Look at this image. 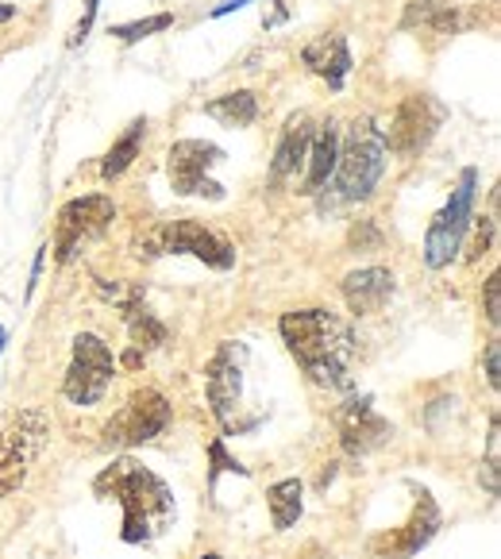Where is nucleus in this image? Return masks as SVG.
<instances>
[{
    "mask_svg": "<svg viewBox=\"0 0 501 559\" xmlns=\"http://www.w3.org/2000/svg\"><path fill=\"white\" fill-rule=\"evenodd\" d=\"M278 332L286 340L289 355L301 362V370L317 386H351L355 336L347 321H339L329 309H294V313H282Z\"/></svg>",
    "mask_w": 501,
    "mask_h": 559,
    "instance_id": "obj_1",
    "label": "nucleus"
},
{
    "mask_svg": "<svg viewBox=\"0 0 501 559\" xmlns=\"http://www.w3.org/2000/svg\"><path fill=\"white\" fill-rule=\"evenodd\" d=\"M97 498H116L123 510V544H151L174 525V493L155 471L123 455L112 460L93 483Z\"/></svg>",
    "mask_w": 501,
    "mask_h": 559,
    "instance_id": "obj_2",
    "label": "nucleus"
},
{
    "mask_svg": "<svg viewBox=\"0 0 501 559\" xmlns=\"http://www.w3.org/2000/svg\"><path fill=\"white\" fill-rule=\"evenodd\" d=\"M386 140L374 120H355L339 140V158L332 170V205H355L379 190L386 174Z\"/></svg>",
    "mask_w": 501,
    "mask_h": 559,
    "instance_id": "obj_3",
    "label": "nucleus"
},
{
    "mask_svg": "<svg viewBox=\"0 0 501 559\" xmlns=\"http://www.w3.org/2000/svg\"><path fill=\"white\" fill-rule=\"evenodd\" d=\"M475 190H478V170L467 166L460 174V181L452 186V198L440 213L432 216L425 231V263L432 271H444L452 266V259L463 251V239H467V228L475 221Z\"/></svg>",
    "mask_w": 501,
    "mask_h": 559,
    "instance_id": "obj_4",
    "label": "nucleus"
},
{
    "mask_svg": "<svg viewBox=\"0 0 501 559\" xmlns=\"http://www.w3.org/2000/svg\"><path fill=\"white\" fill-rule=\"evenodd\" d=\"M140 255H193L205 266H213V271H231L236 266V247L220 231L205 228L198 221H174L147 231L140 239Z\"/></svg>",
    "mask_w": 501,
    "mask_h": 559,
    "instance_id": "obj_5",
    "label": "nucleus"
},
{
    "mask_svg": "<svg viewBox=\"0 0 501 559\" xmlns=\"http://www.w3.org/2000/svg\"><path fill=\"white\" fill-rule=\"evenodd\" d=\"M50 437V420L39 409H24L0 428V498H9L24 486L32 463L39 460Z\"/></svg>",
    "mask_w": 501,
    "mask_h": 559,
    "instance_id": "obj_6",
    "label": "nucleus"
},
{
    "mask_svg": "<svg viewBox=\"0 0 501 559\" xmlns=\"http://www.w3.org/2000/svg\"><path fill=\"white\" fill-rule=\"evenodd\" d=\"M116 379V359L108 352V344L93 332H82L74 340V359H70L67 379H62V394H67L70 405H82V409H93V405L105 402L108 386Z\"/></svg>",
    "mask_w": 501,
    "mask_h": 559,
    "instance_id": "obj_7",
    "label": "nucleus"
},
{
    "mask_svg": "<svg viewBox=\"0 0 501 559\" xmlns=\"http://www.w3.org/2000/svg\"><path fill=\"white\" fill-rule=\"evenodd\" d=\"M116 221V205L105 193H85L58 209L55 221V259L62 266L74 263L82 255V247L93 243L97 236H105L108 224Z\"/></svg>",
    "mask_w": 501,
    "mask_h": 559,
    "instance_id": "obj_8",
    "label": "nucleus"
},
{
    "mask_svg": "<svg viewBox=\"0 0 501 559\" xmlns=\"http://www.w3.org/2000/svg\"><path fill=\"white\" fill-rule=\"evenodd\" d=\"M247 359H251L247 344H239V340H224L205 367L208 405H213V417L220 420L228 432H239V405H243Z\"/></svg>",
    "mask_w": 501,
    "mask_h": 559,
    "instance_id": "obj_9",
    "label": "nucleus"
},
{
    "mask_svg": "<svg viewBox=\"0 0 501 559\" xmlns=\"http://www.w3.org/2000/svg\"><path fill=\"white\" fill-rule=\"evenodd\" d=\"M224 163V151L208 140H178L166 158L170 186L178 198H208L224 201V186L213 178V170Z\"/></svg>",
    "mask_w": 501,
    "mask_h": 559,
    "instance_id": "obj_10",
    "label": "nucleus"
},
{
    "mask_svg": "<svg viewBox=\"0 0 501 559\" xmlns=\"http://www.w3.org/2000/svg\"><path fill=\"white\" fill-rule=\"evenodd\" d=\"M170 425V402L158 390L143 386L128 397L120 413L105 425V448H135L163 437Z\"/></svg>",
    "mask_w": 501,
    "mask_h": 559,
    "instance_id": "obj_11",
    "label": "nucleus"
},
{
    "mask_svg": "<svg viewBox=\"0 0 501 559\" xmlns=\"http://www.w3.org/2000/svg\"><path fill=\"white\" fill-rule=\"evenodd\" d=\"M440 506H436V498L428 490H417V506H413L409 521L397 528H390V533H379L370 536L367 544V556L370 559H413L420 548H428L432 544V536L440 533Z\"/></svg>",
    "mask_w": 501,
    "mask_h": 559,
    "instance_id": "obj_12",
    "label": "nucleus"
},
{
    "mask_svg": "<svg viewBox=\"0 0 501 559\" xmlns=\"http://www.w3.org/2000/svg\"><path fill=\"white\" fill-rule=\"evenodd\" d=\"M440 123H444V108L436 105L432 97H425V93H413V97H405L402 105H397L394 120H390V128L382 132V140H386V151L409 158V155H420V151L436 140Z\"/></svg>",
    "mask_w": 501,
    "mask_h": 559,
    "instance_id": "obj_13",
    "label": "nucleus"
},
{
    "mask_svg": "<svg viewBox=\"0 0 501 559\" xmlns=\"http://www.w3.org/2000/svg\"><path fill=\"white\" fill-rule=\"evenodd\" d=\"M336 428H339V444H344V452L351 455V460H362V455H370L374 448H382L390 440V432H394L390 420L374 409L370 397H351V402L339 405Z\"/></svg>",
    "mask_w": 501,
    "mask_h": 559,
    "instance_id": "obj_14",
    "label": "nucleus"
},
{
    "mask_svg": "<svg viewBox=\"0 0 501 559\" xmlns=\"http://www.w3.org/2000/svg\"><path fill=\"white\" fill-rule=\"evenodd\" d=\"M394 271H386V266H362V271H351L344 278V301L355 317H370L394 297Z\"/></svg>",
    "mask_w": 501,
    "mask_h": 559,
    "instance_id": "obj_15",
    "label": "nucleus"
},
{
    "mask_svg": "<svg viewBox=\"0 0 501 559\" xmlns=\"http://www.w3.org/2000/svg\"><path fill=\"white\" fill-rule=\"evenodd\" d=\"M301 62L317 78H324L329 90H344L347 74H351V47H347V39L339 32H329V35H321V39L305 43Z\"/></svg>",
    "mask_w": 501,
    "mask_h": 559,
    "instance_id": "obj_16",
    "label": "nucleus"
},
{
    "mask_svg": "<svg viewBox=\"0 0 501 559\" xmlns=\"http://www.w3.org/2000/svg\"><path fill=\"white\" fill-rule=\"evenodd\" d=\"M336 158H339V123L324 120L317 132H312V143H309V174H305V190L309 198H317V193L329 190V181H332V170H336Z\"/></svg>",
    "mask_w": 501,
    "mask_h": 559,
    "instance_id": "obj_17",
    "label": "nucleus"
},
{
    "mask_svg": "<svg viewBox=\"0 0 501 559\" xmlns=\"http://www.w3.org/2000/svg\"><path fill=\"white\" fill-rule=\"evenodd\" d=\"M312 116L309 112H294L282 128V140L274 147V163H271V178L282 181L289 174H297V166L309 158V143H312Z\"/></svg>",
    "mask_w": 501,
    "mask_h": 559,
    "instance_id": "obj_18",
    "label": "nucleus"
},
{
    "mask_svg": "<svg viewBox=\"0 0 501 559\" xmlns=\"http://www.w3.org/2000/svg\"><path fill=\"white\" fill-rule=\"evenodd\" d=\"M402 27L405 32H425V35L448 39V35L460 32V9H455L452 0H417V4H409V12H405Z\"/></svg>",
    "mask_w": 501,
    "mask_h": 559,
    "instance_id": "obj_19",
    "label": "nucleus"
},
{
    "mask_svg": "<svg viewBox=\"0 0 501 559\" xmlns=\"http://www.w3.org/2000/svg\"><path fill=\"white\" fill-rule=\"evenodd\" d=\"M120 309H123V324L132 332V344L140 347V352H151V347L166 344V324L151 313V305L143 301L140 289H135L132 297H120Z\"/></svg>",
    "mask_w": 501,
    "mask_h": 559,
    "instance_id": "obj_20",
    "label": "nucleus"
},
{
    "mask_svg": "<svg viewBox=\"0 0 501 559\" xmlns=\"http://www.w3.org/2000/svg\"><path fill=\"white\" fill-rule=\"evenodd\" d=\"M266 510H271V525L274 533H286L301 521L305 510V486L301 478H282L266 490Z\"/></svg>",
    "mask_w": 501,
    "mask_h": 559,
    "instance_id": "obj_21",
    "label": "nucleus"
},
{
    "mask_svg": "<svg viewBox=\"0 0 501 559\" xmlns=\"http://www.w3.org/2000/svg\"><path fill=\"white\" fill-rule=\"evenodd\" d=\"M205 116H213L224 128H251V123L259 120V100H255V93H247V90L224 93V97L208 100Z\"/></svg>",
    "mask_w": 501,
    "mask_h": 559,
    "instance_id": "obj_22",
    "label": "nucleus"
},
{
    "mask_svg": "<svg viewBox=\"0 0 501 559\" xmlns=\"http://www.w3.org/2000/svg\"><path fill=\"white\" fill-rule=\"evenodd\" d=\"M143 135H147V120H135L128 132L120 135V140L108 147V155H105V163H100V178L105 181H116L120 178L128 166L140 158V147H143Z\"/></svg>",
    "mask_w": 501,
    "mask_h": 559,
    "instance_id": "obj_23",
    "label": "nucleus"
},
{
    "mask_svg": "<svg viewBox=\"0 0 501 559\" xmlns=\"http://www.w3.org/2000/svg\"><path fill=\"white\" fill-rule=\"evenodd\" d=\"M174 24V16L170 12H158V16H147V20H135V24H120V27H112V35L120 43H140V39H147V35H155V32H166V27Z\"/></svg>",
    "mask_w": 501,
    "mask_h": 559,
    "instance_id": "obj_24",
    "label": "nucleus"
},
{
    "mask_svg": "<svg viewBox=\"0 0 501 559\" xmlns=\"http://www.w3.org/2000/svg\"><path fill=\"white\" fill-rule=\"evenodd\" d=\"M490 243H493V221L482 216V221L475 224V239H470V247H467V263H478V259L490 251Z\"/></svg>",
    "mask_w": 501,
    "mask_h": 559,
    "instance_id": "obj_25",
    "label": "nucleus"
},
{
    "mask_svg": "<svg viewBox=\"0 0 501 559\" xmlns=\"http://www.w3.org/2000/svg\"><path fill=\"white\" fill-rule=\"evenodd\" d=\"M208 460H213V471H208V486H216V478H220V471H236V475L247 478V467H239L236 460H231L228 452H224V444L216 440L213 448H208Z\"/></svg>",
    "mask_w": 501,
    "mask_h": 559,
    "instance_id": "obj_26",
    "label": "nucleus"
},
{
    "mask_svg": "<svg viewBox=\"0 0 501 559\" xmlns=\"http://www.w3.org/2000/svg\"><path fill=\"white\" fill-rule=\"evenodd\" d=\"M486 321H490V329H498V321H501V278L498 274L486 278Z\"/></svg>",
    "mask_w": 501,
    "mask_h": 559,
    "instance_id": "obj_27",
    "label": "nucleus"
},
{
    "mask_svg": "<svg viewBox=\"0 0 501 559\" xmlns=\"http://www.w3.org/2000/svg\"><path fill=\"white\" fill-rule=\"evenodd\" d=\"M97 9H100V0H85V12H82V20H77L74 35H70V47H77V43H82L85 35H90L93 20H97Z\"/></svg>",
    "mask_w": 501,
    "mask_h": 559,
    "instance_id": "obj_28",
    "label": "nucleus"
},
{
    "mask_svg": "<svg viewBox=\"0 0 501 559\" xmlns=\"http://www.w3.org/2000/svg\"><path fill=\"white\" fill-rule=\"evenodd\" d=\"M486 382H490L493 390L501 386V347H498V340L486 347Z\"/></svg>",
    "mask_w": 501,
    "mask_h": 559,
    "instance_id": "obj_29",
    "label": "nucleus"
},
{
    "mask_svg": "<svg viewBox=\"0 0 501 559\" xmlns=\"http://www.w3.org/2000/svg\"><path fill=\"white\" fill-rule=\"evenodd\" d=\"M247 0H228V4H220V9L213 12V16H228V12H236V9H243Z\"/></svg>",
    "mask_w": 501,
    "mask_h": 559,
    "instance_id": "obj_30",
    "label": "nucleus"
},
{
    "mask_svg": "<svg viewBox=\"0 0 501 559\" xmlns=\"http://www.w3.org/2000/svg\"><path fill=\"white\" fill-rule=\"evenodd\" d=\"M12 16H16V9H12V4H0V24H9Z\"/></svg>",
    "mask_w": 501,
    "mask_h": 559,
    "instance_id": "obj_31",
    "label": "nucleus"
},
{
    "mask_svg": "<svg viewBox=\"0 0 501 559\" xmlns=\"http://www.w3.org/2000/svg\"><path fill=\"white\" fill-rule=\"evenodd\" d=\"M305 559H321V548H309L305 551Z\"/></svg>",
    "mask_w": 501,
    "mask_h": 559,
    "instance_id": "obj_32",
    "label": "nucleus"
},
{
    "mask_svg": "<svg viewBox=\"0 0 501 559\" xmlns=\"http://www.w3.org/2000/svg\"><path fill=\"white\" fill-rule=\"evenodd\" d=\"M201 559H224V556H220V551H205Z\"/></svg>",
    "mask_w": 501,
    "mask_h": 559,
    "instance_id": "obj_33",
    "label": "nucleus"
},
{
    "mask_svg": "<svg viewBox=\"0 0 501 559\" xmlns=\"http://www.w3.org/2000/svg\"><path fill=\"white\" fill-rule=\"evenodd\" d=\"M0 347H4V329H0Z\"/></svg>",
    "mask_w": 501,
    "mask_h": 559,
    "instance_id": "obj_34",
    "label": "nucleus"
}]
</instances>
